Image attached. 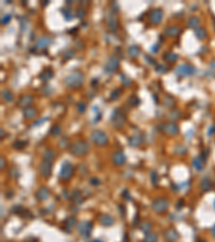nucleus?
Masks as SVG:
<instances>
[{"label": "nucleus", "instance_id": "5701e85b", "mask_svg": "<svg viewBox=\"0 0 215 242\" xmlns=\"http://www.w3.org/2000/svg\"><path fill=\"white\" fill-rule=\"evenodd\" d=\"M194 32H195L197 39L199 40H204L208 36V32L204 27H197L196 29H194Z\"/></svg>", "mask_w": 215, "mask_h": 242}, {"label": "nucleus", "instance_id": "aec40b11", "mask_svg": "<svg viewBox=\"0 0 215 242\" xmlns=\"http://www.w3.org/2000/svg\"><path fill=\"white\" fill-rule=\"evenodd\" d=\"M165 238L168 241L173 242L179 238V233H177V231L175 230V229H168L165 233Z\"/></svg>", "mask_w": 215, "mask_h": 242}, {"label": "nucleus", "instance_id": "6e6d98bb", "mask_svg": "<svg viewBox=\"0 0 215 242\" xmlns=\"http://www.w3.org/2000/svg\"><path fill=\"white\" fill-rule=\"evenodd\" d=\"M63 144H65V146H66L67 144H68V141H67L66 138H63V139L60 140V143H59V145H60L61 148H63Z\"/></svg>", "mask_w": 215, "mask_h": 242}, {"label": "nucleus", "instance_id": "79ce46f5", "mask_svg": "<svg viewBox=\"0 0 215 242\" xmlns=\"http://www.w3.org/2000/svg\"><path fill=\"white\" fill-rule=\"evenodd\" d=\"M74 56V51L73 50H67L63 53V59H70Z\"/></svg>", "mask_w": 215, "mask_h": 242}, {"label": "nucleus", "instance_id": "2eb2a0df", "mask_svg": "<svg viewBox=\"0 0 215 242\" xmlns=\"http://www.w3.org/2000/svg\"><path fill=\"white\" fill-rule=\"evenodd\" d=\"M34 102V97L31 96V95H24V96H22L20 98V100H18V105H20V108H24V109H26V108L30 107V105Z\"/></svg>", "mask_w": 215, "mask_h": 242}, {"label": "nucleus", "instance_id": "c9c22d12", "mask_svg": "<svg viewBox=\"0 0 215 242\" xmlns=\"http://www.w3.org/2000/svg\"><path fill=\"white\" fill-rule=\"evenodd\" d=\"M1 95H2V98L5 99V101H8V102H11V101L13 100V94H12V91H9V89L2 91Z\"/></svg>", "mask_w": 215, "mask_h": 242}, {"label": "nucleus", "instance_id": "49530a36", "mask_svg": "<svg viewBox=\"0 0 215 242\" xmlns=\"http://www.w3.org/2000/svg\"><path fill=\"white\" fill-rule=\"evenodd\" d=\"M151 228H152V224H149V223H144V224L141 226V229H142L143 231H144L145 233H149V230H151Z\"/></svg>", "mask_w": 215, "mask_h": 242}, {"label": "nucleus", "instance_id": "f03ea898", "mask_svg": "<svg viewBox=\"0 0 215 242\" xmlns=\"http://www.w3.org/2000/svg\"><path fill=\"white\" fill-rule=\"evenodd\" d=\"M84 83V74L80 71H74L70 73L65 79V84L70 88H77Z\"/></svg>", "mask_w": 215, "mask_h": 242}, {"label": "nucleus", "instance_id": "0e129e2a", "mask_svg": "<svg viewBox=\"0 0 215 242\" xmlns=\"http://www.w3.org/2000/svg\"><path fill=\"white\" fill-rule=\"evenodd\" d=\"M214 207H215V203H214Z\"/></svg>", "mask_w": 215, "mask_h": 242}, {"label": "nucleus", "instance_id": "dca6fc26", "mask_svg": "<svg viewBox=\"0 0 215 242\" xmlns=\"http://www.w3.org/2000/svg\"><path fill=\"white\" fill-rule=\"evenodd\" d=\"M106 23H108V26H109V29L112 30V31H115L118 27V23L117 20H116L114 13H109L108 14V17H106Z\"/></svg>", "mask_w": 215, "mask_h": 242}, {"label": "nucleus", "instance_id": "72a5a7b5", "mask_svg": "<svg viewBox=\"0 0 215 242\" xmlns=\"http://www.w3.org/2000/svg\"><path fill=\"white\" fill-rule=\"evenodd\" d=\"M61 13H63V17L66 18V21H71L73 18V12L71 11V9H69V8H63V10H61Z\"/></svg>", "mask_w": 215, "mask_h": 242}, {"label": "nucleus", "instance_id": "473e14b6", "mask_svg": "<svg viewBox=\"0 0 215 242\" xmlns=\"http://www.w3.org/2000/svg\"><path fill=\"white\" fill-rule=\"evenodd\" d=\"M157 241V236L154 233H145L144 238H143V242H156Z\"/></svg>", "mask_w": 215, "mask_h": 242}, {"label": "nucleus", "instance_id": "f8f14e48", "mask_svg": "<svg viewBox=\"0 0 215 242\" xmlns=\"http://www.w3.org/2000/svg\"><path fill=\"white\" fill-rule=\"evenodd\" d=\"M160 127H161V129H163V131H165V133H168V135L174 136V135H177V133H179V126L174 123L163 124Z\"/></svg>", "mask_w": 215, "mask_h": 242}, {"label": "nucleus", "instance_id": "7ed1b4c3", "mask_svg": "<svg viewBox=\"0 0 215 242\" xmlns=\"http://www.w3.org/2000/svg\"><path fill=\"white\" fill-rule=\"evenodd\" d=\"M74 172V168H73L72 164L70 162H63L60 167V171H59V179L63 181H68L71 176H73Z\"/></svg>", "mask_w": 215, "mask_h": 242}, {"label": "nucleus", "instance_id": "423d86ee", "mask_svg": "<svg viewBox=\"0 0 215 242\" xmlns=\"http://www.w3.org/2000/svg\"><path fill=\"white\" fill-rule=\"evenodd\" d=\"M111 122L115 128H122L126 123V117L120 109H115L112 113Z\"/></svg>", "mask_w": 215, "mask_h": 242}, {"label": "nucleus", "instance_id": "c03bdc74", "mask_svg": "<svg viewBox=\"0 0 215 242\" xmlns=\"http://www.w3.org/2000/svg\"><path fill=\"white\" fill-rule=\"evenodd\" d=\"M168 70H169V68L167 66H163V65H157L156 66V71L159 73H166Z\"/></svg>", "mask_w": 215, "mask_h": 242}, {"label": "nucleus", "instance_id": "f704fd0d", "mask_svg": "<svg viewBox=\"0 0 215 242\" xmlns=\"http://www.w3.org/2000/svg\"><path fill=\"white\" fill-rule=\"evenodd\" d=\"M201 187L204 192H209V190H211V187H212V183H211V181L209 180L208 178H204L201 180Z\"/></svg>", "mask_w": 215, "mask_h": 242}, {"label": "nucleus", "instance_id": "393cba45", "mask_svg": "<svg viewBox=\"0 0 215 242\" xmlns=\"http://www.w3.org/2000/svg\"><path fill=\"white\" fill-rule=\"evenodd\" d=\"M177 58H179V56H177L175 53L173 52H168L166 53L165 55H163V59L166 60V62H174L177 60Z\"/></svg>", "mask_w": 215, "mask_h": 242}, {"label": "nucleus", "instance_id": "37998d69", "mask_svg": "<svg viewBox=\"0 0 215 242\" xmlns=\"http://www.w3.org/2000/svg\"><path fill=\"white\" fill-rule=\"evenodd\" d=\"M86 109H87V105H86L85 102H80L79 105H77V112L81 113V114H83V113L85 112Z\"/></svg>", "mask_w": 215, "mask_h": 242}, {"label": "nucleus", "instance_id": "20e7f679", "mask_svg": "<svg viewBox=\"0 0 215 242\" xmlns=\"http://www.w3.org/2000/svg\"><path fill=\"white\" fill-rule=\"evenodd\" d=\"M196 72V69L194 66H192L190 64H182L180 66H177L174 70L175 76L180 77V78H183V77H188L192 76Z\"/></svg>", "mask_w": 215, "mask_h": 242}, {"label": "nucleus", "instance_id": "4be33fe9", "mask_svg": "<svg viewBox=\"0 0 215 242\" xmlns=\"http://www.w3.org/2000/svg\"><path fill=\"white\" fill-rule=\"evenodd\" d=\"M128 54L131 58H137L138 56H140L141 54V48L138 45H131L129 46L128 48Z\"/></svg>", "mask_w": 215, "mask_h": 242}, {"label": "nucleus", "instance_id": "e433bc0d", "mask_svg": "<svg viewBox=\"0 0 215 242\" xmlns=\"http://www.w3.org/2000/svg\"><path fill=\"white\" fill-rule=\"evenodd\" d=\"M181 117V112H180L179 110H172L171 112L169 113V119L171 121H177Z\"/></svg>", "mask_w": 215, "mask_h": 242}, {"label": "nucleus", "instance_id": "e2e57ef3", "mask_svg": "<svg viewBox=\"0 0 215 242\" xmlns=\"http://www.w3.org/2000/svg\"><path fill=\"white\" fill-rule=\"evenodd\" d=\"M214 25H215V20H214Z\"/></svg>", "mask_w": 215, "mask_h": 242}, {"label": "nucleus", "instance_id": "f257e3e1", "mask_svg": "<svg viewBox=\"0 0 215 242\" xmlns=\"http://www.w3.org/2000/svg\"><path fill=\"white\" fill-rule=\"evenodd\" d=\"M89 151V145L87 142L83 141V140H77V141L73 142L69 148V152L70 154L74 156H84L88 153Z\"/></svg>", "mask_w": 215, "mask_h": 242}, {"label": "nucleus", "instance_id": "680f3d73", "mask_svg": "<svg viewBox=\"0 0 215 242\" xmlns=\"http://www.w3.org/2000/svg\"><path fill=\"white\" fill-rule=\"evenodd\" d=\"M93 242H103L102 240H99V239H96V240H94Z\"/></svg>", "mask_w": 215, "mask_h": 242}, {"label": "nucleus", "instance_id": "7c9ffc66", "mask_svg": "<svg viewBox=\"0 0 215 242\" xmlns=\"http://www.w3.org/2000/svg\"><path fill=\"white\" fill-rule=\"evenodd\" d=\"M75 224H77V219H75L74 216H69L68 219H66V225H65V227L67 228V230L70 231L71 228H72Z\"/></svg>", "mask_w": 215, "mask_h": 242}, {"label": "nucleus", "instance_id": "c85d7f7f", "mask_svg": "<svg viewBox=\"0 0 215 242\" xmlns=\"http://www.w3.org/2000/svg\"><path fill=\"white\" fill-rule=\"evenodd\" d=\"M203 164H204V162L200 157H196L192 159V166H194L195 169L199 170V171L203 169Z\"/></svg>", "mask_w": 215, "mask_h": 242}, {"label": "nucleus", "instance_id": "4d7b16f0", "mask_svg": "<svg viewBox=\"0 0 215 242\" xmlns=\"http://www.w3.org/2000/svg\"><path fill=\"white\" fill-rule=\"evenodd\" d=\"M213 133H214V127H210V129H209L208 135H209V136H212Z\"/></svg>", "mask_w": 215, "mask_h": 242}, {"label": "nucleus", "instance_id": "4c0bfd02", "mask_svg": "<svg viewBox=\"0 0 215 242\" xmlns=\"http://www.w3.org/2000/svg\"><path fill=\"white\" fill-rule=\"evenodd\" d=\"M86 14H87V12H86L85 8H77V11H75V16H77V18H80V20H82V18H84L86 16Z\"/></svg>", "mask_w": 215, "mask_h": 242}, {"label": "nucleus", "instance_id": "ddd939ff", "mask_svg": "<svg viewBox=\"0 0 215 242\" xmlns=\"http://www.w3.org/2000/svg\"><path fill=\"white\" fill-rule=\"evenodd\" d=\"M112 162L116 166H123L126 162V155L122 151H117L112 156Z\"/></svg>", "mask_w": 215, "mask_h": 242}, {"label": "nucleus", "instance_id": "09e8293b", "mask_svg": "<svg viewBox=\"0 0 215 242\" xmlns=\"http://www.w3.org/2000/svg\"><path fill=\"white\" fill-rule=\"evenodd\" d=\"M26 144H27V142H25V141H16L15 143H14V148L20 150V148H23Z\"/></svg>", "mask_w": 215, "mask_h": 242}, {"label": "nucleus", "instance_id": "8fccbe9b", "mask_svg": "<svg viewBox=\"0 0 215 242\" xmlns=\"http://www.w3.org/2000/svg\"><path fill=\"white\" fill-rule=\"evenodd\" d=\"M89 183H91V185H94V186H97V185L100 184V180L97 178H91V180H89Z\"/></svg>", "mask_w": 215, "mask_h": 242}, {"label": "nucleus", "instance_id": "bb28decb", "mask_svg": "<svg viewBox=\"0 0 215 242\" xmlns=\"http://www.w3.org/2000/svg\"><path fill=\"white\" fill-rule=\"evenodd\" d=\"M143 139L141 136H132V137H130V139H129V144L131 146H139L141 143H142Z\"/></svg>", "mask_w": 215, "mask_h": 242}, {"label": "nucleus", "instance_id": "a19ab883", "mask_svg": "<svg viewBox=\"0 0 215 242\" xmlns=\"http://www.w3.org/2000/svg\"><path fill=\"white\" fill-rule=\"evenodd\" d=\"M120 80H122V83L123 85H125V86H130L131 85V80L129 78H127L125 74H120Z\"/></svg>", "mask_w": 215, "mask_h": 242}, {"label": "nucleus", "instance_id": "de8ad7c7", "mask_svg": "<svg viewBox=\"0 0 215 242\" xmlns=\"http://www.w3.org/2000/svg\"><path fill=\"white\" fill-rule=\"evenodd\" d=\"M72 198L74 199L75 202H81V201L79 200V199H81V193H80V190H75L74 192H73V194H72Z\"/></svg>", "mask_w": 215, "mask_h": 242}, {"label": "nucleus", "instance_id": "2f4dec72", "mask_svg": "<svg viewBox=\"0 0 215 242\" xmlns=\"http://www.w3.org/2000/svg\"><path fill=\"white\" fill-rule=\"evenodd\" d=\"M128 105H130V107H138L139 105H140V99L138 98V96L137 95H131V96L128 98Z\"/></svg>", "mask_w": 215, "mask_h": 242}, {"label": "nucleus", "instance_id": "412c9836", "mask_svg": "<svg viewBox=\"0 0 215 242\" xmlns=\"http://www.w3.org/2000/svg\"><path fill=\"white\" fill-rule=\"evenodd\" d=\"M37 114H38V110L34 107H32V105L24 109V116H25L26 119H32V117H34Z\"/></svg>", "mask_w": 215, "mask_h": 242}, {"label": "nucleus", "instance_id": "39448f33", "mask_svg": "<svg viewBox=\"0 0 215 242\" xmlns=\"http://www.w3.org/2000/svg\"><path fill=\"white\" fill-rule=\"evenodd\" d=\"M91 137L94 143H95L96 145H99V146L106 145V144L108 143V140H109V138L106 135V133H103L102 130H99V129L94 130L93 133H91Z\"/></svg>", "mask_w": 215, "mask_h": 242}, {"label": "nucleus", "instance_id": "b1692460", "mask_svg": "<svg viewBox=\"0 0 215 242\" xmlns=\"http://www.w3.org/2000/svg\"><path fill=\"white\" fill-rule=\"evenodd\" d=\"M53 77H54V72H53L51 69H45V70H43L42 72L40 73L39 78L42 81H48V80H51Z\"/></svg>", "mask_w": 215, "mask_h": 242}, {"label": "nucleus", "instance_id": "4468645a", "mask_svg": "<svg viewBox=\"0 0 215 242\" xmlns=\"http://www.w3.org/2000/svg\"><path fill=\"white\" fill-rule=\"evenodd\" d=\"M51 41H52V40H51V38H48V37H41V38H39L36 41L34 46H36L37 50H44V48H46L50 45Z\"/></svg>", "mask_w": 215, "mask_h": 242}, {"label": "nucleus", "instance_id": "ea45409f", "mask_svg": "<svg viewBox=\"0 0 215 242\" xmlns=\"http://www.w3.org/2000/svg\"><path fill=\"white\" fill-rule=\"evenodd\" d=\"M61 133V127L59 125H55L52 127V129H51V133H52V136H54V137H56V136H59Z\"/></svg>", "mask_w": 215, "mask_h": 242}, {"label": "nucleus", "instance_id": "1a4fd4ad", "mask_svg": "<svg viewBox=\"0 0 215 242\" xmlns=\"http://www.w3.org/2000/svg\"><path fill=\"white\" fill-rule=\"evenodd\" d=\"M120 67V59L116 56H111L109 57V59L106 60V65H104V72L108 73V74H111V73L115 72L116 70Z\"/></svg>", "mask_w": 215, "mask_h": 242}, {"label": "nucleus", "instance_id": "6e6552de", "mask_svg": "<svg viewBox=\"0 0 215 242\" xmlns=\"http://www.w3.org/2000/svg\"><path fill=\"white\" fill-rule=\"evenodd\" d=\"M77 231L83 238H88L93 230V224L88 221H82L80 222L77 226Z\"/></svg>", "mask_w": 215, "mask_h": 242}, {"label": "nucleus", "instance_id": "0eeeda50", "mask_svg": "<svg viewBox=\"0 0 215 242\" xmlns=\"http://www.w3.org/2000/svg\"><path fill=\"white\" fill-rule=\"evenodd\" d=\"M170 206V202L166 198H157L152 202V209L156 213H163Z\"/></svg>", "mask_w": 215, "mask_h": 242}, {"label": "nucleus", "instance_id": "13d9d810", "mask_svg": "<svg viewBox=\"0 0 215 242\" xmlns=\"http://www.w3.org/2000/svg\"><path fill=\"white\" fill-rule=\"evenodd\" d=\"M158 45H159V44H156V45H154V46H153V48H151V50H152L153 52H156V51L158 50Z\"/></svg>", "mask_w": 215, "mask_h": 242}, {"label": "nucleus", "instance_id": "cd10ccee", "mask_svg": "<svg viewBox=\"0 0 215 242\" xmlns=\"http://www.w3.org/2000/svg\"><path fill=\"white\" fill-rule=\"evenodd\" d=\"M199 23H200V21H199V18H198L197 16H192V17L188 20L187 25H188V27H189V28L196 29V28L198 27V25H199Z\"/></svg>", "mask_w": 215, "mask_h": 242}, {"label": "nucleus", "instance_id": "58836bf2", "mask_svg": "<svg viewBox=\"0 0 215 242\" xmlns=\"http://www.w3.org/2000/svg\"><path fill=\"white\" fill-rule=\"evenodd\" d=\"M120 96V89H113V91H111V94H110V99L111 100H116V99H118Z\"/></svg>", "mask_w": 215, "mask_h": 242}, {"label": "nucleus", "instance_id": "603ef678", "mask_svg": "<svg viewBox=\"0 0 215 242\" xmlns=\"http://www.w3.org/2000/svg\"><path fill=\"white\" fill-rule=\"evenodd\" d=\"M48 117H43V119H39V121H37L36 123H34V126H38V125H41L42 123H44V121H48Z\"/></svg>", "mask_w": 215, "mask_h": 242}, {"label": "nucleus", "instance_id": "052dcab7", "mask_svg": "<svg viewBox=\"0 0 215 242\" xmlns=\"http://www.w3.org/2000/svg\"><path fill=\"white\" fill-rule=\"evenodd\" d=\"M3 135H5V129H2V128H1V139L3 138Z\"/></svg>", "mask_w": 215, "mask_h": 242}, {"label": "nucleus", "instance_id": "9d476101", "mask_svg": "<svg viewBox=\"0 0 215 242\" xmlns=\"http://www.w3.org/2000/svg\"><path fill=\"white\" fill-rule=\"evenodd\" d=\"M163 17V12L161 9H154L149 12V22L154 25H158V24L161 23Z\"/></svg>", "mask_w": 215, "mask_h": 242}, {"label": "nucleus", "instance_id": "5fc2aeb1", "mask_svg": "<svg viewBox=\"0 0 215 242\" xmlns=\"http://www.w3.org/2000/svg\"><path fill=\"white\" fill-rule=\"evenodd\" d=\"M0 162H1V166H0V168H1V170H3V168H5V158H3V156H1V157H0Z\"/></svg>", "mask_w": 215, "mask_h": 242}, {"label": "nucleus", "instance_id": "9b49d317", "mask_svg": "<svg viewBox=\"0 0 215 242\" xmlns=\"http://www.w3.org/2000/svg\"><path fill=\"white\" fill-rule=\"evenodd\" d=\"M52 169H53V166H52V162H48V160H43L40 165V173L42 176L44 178H50L51 174H52Z\"/></svg>", "mask_w": 215, "mask_h": 242}, {"label": "nucleus", "instance_id": "a18cd8bd", "mask_svg": "<svg viewBox=\"0 0 215 242\" xmlns=\"http://www.w3.org/2000/svg\"><path fill=\"white\" fill-rule=\"evenodd\" d=\"M11 18H12V16L10 15V14L3 15L2 18H1V24H2V25H7L8 23H10V22H11Z\"/></svg>", "mask_w": 215, "mask_h": 242}, {"label": "nucleus", "instance_id": "864d4df0", "mask_svg": "<svg viewBox=\"0 0 215 242\" xmlns=\"http://www.w3.org/2000/svg\"><path fill=\"white\" fill-rule=\"evenodd\" d=\"M145 59L149 60V62H149V64H151V65H155V64H156V62H155V59H154V58L149 57V55H145Z\"/></svg>", "mask_w": 215, "mask_h": 242}, {"label": "nucleus", "instance_id": "a878e982", "mask_svg": "<svg viewBox=\"0 0 215 242\" xmlns=\"http://www.w3.org/2000/svg\"><path fill=\"white\" fill-rule=\"evenodd\" d=\"M163 105H165V107H167V108H172L173 105H175V99L173 98L172 96H170V95H167V96L163 98Z\"/></svg>", "mask_w": 215, "mask_h": 242}, {"label": "nucleus", "instance_id": "c756f323", "mask_svg": "<svg viewBox=\"0 0 215 242\" xmlns=\"http://www.w3.org/2000/svg\"><path fill=\"white\" fill-rule=\"evenodd\" d=\"M55 158V152L53 150H45L44 153H43V160H48L51 162Z\"/></svg>", "mask_w": 215, "mask_h": 242}, {"label": "nucleus", "instance_id": "6ab92c4d", "mask_svg": "<svg viewBox=\"0 0 215 242\" xmlns=\"http://www.w3.org/2000/svg\"><path fill=\"white\" fill-rule=\"evenodd\" d=\"M99 222H100V224H101L102 226L108 227V226H111V225H113L114 219H113V217H112L111 215L104 214V215H101V216H100Z\"/></svg>", "mask_w": 215, "mask_h": 242}, {"label": "nucleus", "instance_id": "a211bd4d", "mask_svg": "<svg viewBox=\"0 0 215 242\" xmlns=\"http://www.w3.org/2000/svg\"><path fill=\"white\" fill-rule=\"evenodd\" d=\"M181 28L179 26H170L165 30V34L167 37H177L181 34Z\"/></svg>", "mask_w": 215, "mask_h": 242}, {"label": "nucleus", "instance_id": "bf43d9fd", "mask_svg": "<svg viewBox=\"0 0 215 242\" xmlns=\"http://www.w3.org/2000/svg\"><path fill=\"white\" fill-rule=\"evenodd\" d=\"M211 233H212V236H213V237L215 238V225L212 227V228H211Z\"/></svg>", "mask_w": 215, "mask_h": 242}, {"label": "nucleus", "instance_id": "f3484780", "mask_svg": "<svg viewBox=\"0 0 215 242\" xmlns=\"http://www.w3.org/2000/svg\"><path fill=\"white\" fill-rule=\"evenodd\" d=\"M50 195H51L50 190H48V188H46V187H41V188H39V190H37V193H36L37 199H38V200H40V201L46 200V199H48V197H50Z\"/></svg>", "mask_w": 215, "mask_h": 242}, {"label": "nucleus", "instance_id": "3c124183", "mask_svg": "<svg viewBox=\"0 0 215 242\" xmlns=\"http://www.w3.org/2000/svg\"><path fill=\"white\" fill-rule=\"evenodd\" d=\"M151 178H152L153 184L156 185V183H157V174H156V172H152V173H151Z\"/></svg>", "mask_w": 215, "mask_h": 242}]
</instances>
